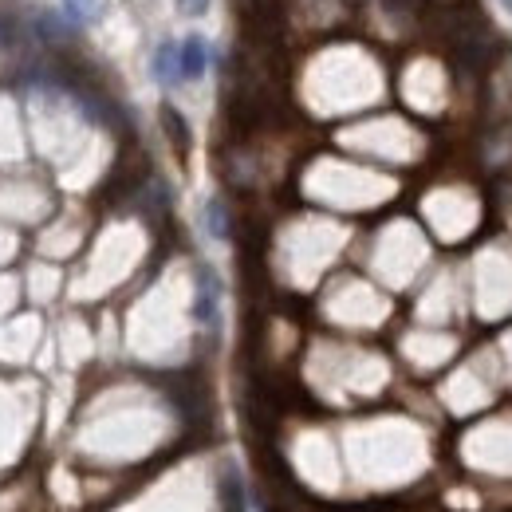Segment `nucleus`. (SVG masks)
<instances>
[{
  "label": "nucleus",
  "instance_id": "nucleus-1",
  "mask_svg": "<svg viewBox=\"0 0 512 512\" xmlns=\"http://www.w3.org/2000/svg\"><path fill=\"white\" fill-rule=\"evenodd\" d=\"M217 304H221V284H217V276L209 268H201L197 272V304H193V316L205 323V327H213L217 323Z\"/></svg>",
  "mask_w": 512,
  "mask_h": 512
},
{
  "label": "nucleus",
  "instance_id": "nucleus-2",
  "mask_svg": "<svg viewBox=\"0 0 512 512\" xmlns=\"http://www.w3.org/2000/svg\"><path fill=\"white\" fill-rule=\"evenodd\" d=\"M205 67H209V48H205V40H201V36H186V40L178 44V75H182V79H201Z\"/></svg>",
  "mask_w": 512,
  "mask_h": 512
},
{
  "label": "nucleus",
  "instance_id": "nucleus-3",
  "mask_svg": "<svg viewBox=\"0 0 512 512\" xmlns=\"http://www.w3.org/2000/svg\"><path fill=\"white\" fill-rule=\"evenodd\" d=\"M107 12V0H64V16L75 24H91Z\"/></svg>",
  "mask_w": 512,
  "mask_h": 512
},
{
  "label": "nucleus",
  "instance_id": "nucleus-4",
  "mask_svg": "<svg viewBox=\"0 0 512 512\" xmlns=\"http://www.w3.org/2000/svg\"><path fill=\"white\" fill-rule=\"evenodd\" d=\"M205 229H209V237H217V241H225L229 237V217H225V205L217 201V197H209L205 201Z\"/></svg>",
  "mask_w": 512,
  "mask_h": 512
},
{
  "label": "nucleus",
  "instance_id": "nucleus-5",
  "mask_svg": "<svg viewBox=\"0 0 512 512\" xmlns=\"http://www.w3.org/2000/svg\"><path fill=\"white\" fill-rule=\"evenodd\" d=\"M154 75H158L162 83L182 79V75H178V44H162V48L154 52Z\"/></svg>",
  "mask_w": 512,
  "mask_h": 512
},
{
  "label": "nucleus",
  "instance_id": "nucleus-6",
  "mask_svg": "<svg viewBox=\"0 0 512 512\" xmlns=\"http://www.w3.org/2000/svg\"><path fill=\"white\" fill-rule=\"evenodd\" d=\"M162 123H166V130H174V142H178L182 150L190 146V127L182 123V115H178L174 107H166V111H162Z\"/></svg>",
  "mask_w": 512,
  "mask_h": 512
},
{
  "label": "nucleus",
  "instance_id": "nucleus-7",
  "mask_svg": "<svg viewBox=\"0 0 512 512\" xmlns=\"http://www.w3.org/2000/svg\"><path fill=\"white\" fill-rule=\"evenodd\" d=\"M209 8V0H178V12H186V16H201Z\"/></svg>",
  "mask_w": 512,
  "mask_h": 512
}]
</instances>
